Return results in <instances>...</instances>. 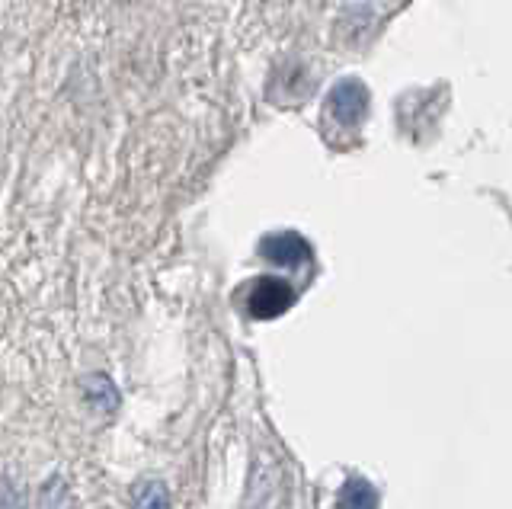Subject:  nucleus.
Listing matches in <instances>:
<instances>
[{"instance_id": "1", "label": "nucleus", "mask_w": 512, "mask_h": 509, "mask_svg": "<svg viewBox=\"0 0 512 509\" xmlns=\"http://www.w3.org/2000/svg\"><path fill=\"white\" fill-rule=\"evenodd\" d=\"M292 305H295V289L288 282L276 279V276L256 279L253 289H250V298H247L250 314L260 317V321H272V317L285 314Z\"/></svg>"}, {"instance_id": "2", "label": "nucleus", "mask_w": 512, "mask_h": 509, "mask_svg": "<svg viewBox=\"0 0 512 509\" xmlns=\"http://www.w3.org/2000/svg\"><path fill=\"white\" fill-rule=\"evenodd\" d=\"M327 106H330V116L340 125H356L368 113V90L359 81H343L330 90Z\"/></svg>"}, {"instance_id": "3", "label": "nucleus", "mask_w": 512, "mask_h": 509, "mask_svg": "<svg viewBox=\"0 0 512 509\" xmlns=\"http://www.w3.org/2000/svg\"><path fill=\"white\" fill-rule=\"evenodd\" d=\"M260 253L269 260V263H276V266H292V269H298V266H304L311 260V250H308V244L301 241L298 234H292V231H285V234H269L266 241L260 244Z\"/></svg>"}, {"instance_id": "4", "label": "nucleus", "mask_w": 512, "mask_h": 509, "mask_svg": "<svg viewBox=\"0 0 512 509\" xmlns=\"http://www.w3.org/2000/svg\"><path fill=\"white\" fill-rule=\"evenodd\" d=\"M378 503V490L365 477H349L336 493V506L340 509H378Z\"/></svg>"}, {"instance_id": "5", "label": "nucleus", "mask_w": 512, "mask_h": 509, "mask_svg": "<svg viewBox=\"0 0 512 509\" xmlns=\"http://www.w3.org/2000/svg\"><path fill=\"white\" fill-rule=\"evenodd\" d=\"M128 500H132V509H170V490L164 481L144 477V481L132 484Z\"/></svg>"}, {"instance_id": "6", "label": "nucleus", "mask_w": 512, "mask_h": 509, "mask_svg": "<svg viewBox=\"0 0 512 509\" xmlns=\"http://www.w3.org/2000/svg\"><path fill=\"white\" fill-rule=\"evenodd\" d=\"M84 394H87V401H90L93 410H116V404H119L116 388H112V381L103 378V375H90L84 381Z\"/></svg>"}]
</instances>
